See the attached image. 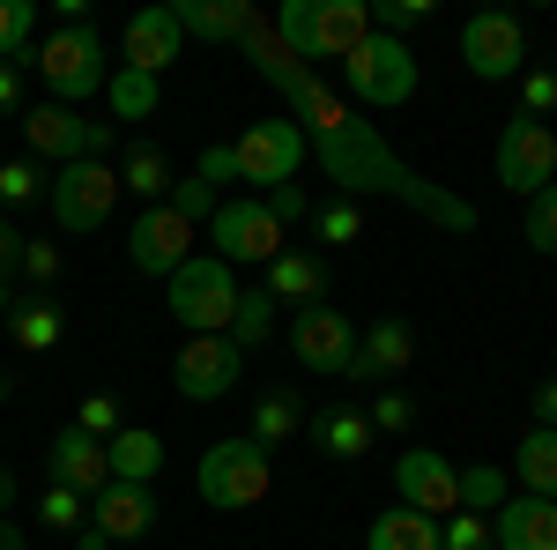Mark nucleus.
<instances>
[{
	"label": "nucleus",
	"mask_w": 557,
	"mask_h": 550,
	"mask_svg": "<svg viewBox=\"0 0 557 550\" xmlns=\"http://www.w3.org/2000/svg\"><path fill=\"white\" fill-rule=\"evenodd\" d=\"M268 216L283 223V231H298L305 216H312V201H305V186L290 179V186H268Z\"/></svg>",
	"instance_id": "49530a36"
},
{
	"label": "nucleus",
	"mask_w": 557,
	"mask_h": 550,
	"mask_svg": "<svg viewBox=\"0 0 557 550\" xmlns=\"http://www.w3.org/2000/svg\"><path fill=\"white\" fill-rule=\"evenodd\" d=\"M312 231H320V246H357V239H364V209L335 194L327 209H312Z\"/></svg>",
	"instance_id": "58836bf2"
},
{
	"label": "nucleus",
	"mask_w": 557,
	"mask_h": 550,
	"mask_svg": "<svg viewBox=\"0 0 557 550\" xmlns=\"http://www.w3.org/2000/svg\"><path fill=\"white\" fill-rule=\"evenodd\" d=\"M45 179H52V171H45L38 157H8V164H0V201H8V209H30V201H45Z\"/></svg>",
	"instance_id": "c9c22d12"
},
{
	"label": "nucleus",
	"mask_w": 557,
	"mask_h": 550,
	"mask_svg": "<svg viewBox=\"0 0 557 550\" xmlns=\"http://www.w3.org/2000/svg\"><path fill=\"white\" fill-rule=\"evenodd\" d=\"M8 335H15V350H30V357L60 350V335H67V313H60V297L23 291V305L8 313Z\"/></svg>",
	"instance_id": "a878e982"
},
{
	"label": "nucleus",
	"mask_w": 557,
	"mask_h": 550,
	"mask_svg": "<svg viewBox=\"0 0 557 550\" xmlns=\"http://www.w3.org/2000/svg\"><path fill=\"white\" fill-rule=\"evenodd\" d=\"M491 550H557V506L513 491L506 506L491 513Z\"/></svg>",
	"instance_id": "aec40b11"
},
{
	"label": "nucleus",
	"mask_w": 557,
	"mask_h": 550,
	"mask_svg": "<svg viewBox=\"0 0 557 550\" xmlns=\"http://www.w3.org/2000/svg\"><path fill=\"white\" fill-rule=\"evenodd\" d=\"M513 484L528 491V499H550V506H557V431H543V424H528V431H520Z\"/></svg>",
	"instance_id": "bb28decb"
},
{
	"label": "nucleus",
	"mask_w": 557,
	"mask_h": 550,
	"mask_svg": "<svg viewBox=\"0 0 557 550\" xmlns=\"http://www.w3.org/2000/svg\"><path fill=\"white\" fill-rule=\"evenodd\" d=\"M209 254L223 268H268L275 254H290V239H283V223L268 216V201L253 194H238V201H223L209 216Z\"/></svg>",
	"instance_id": "0eeeda50"
},
{
	"label": "nucleus",
	"mask_w": 557,
	"mask_h": 550,
	"mask_svg": "<svg viewBox=\"0 0 557 550\" xmlns=\"http://www.w3.org/2000/svg\"><path fill=\"white\" fill-rule=\"evenodd\" d=\"M364 417H372V439H380V431H386V439H401V431L417 424V402H409L401 387H380V402H372Z\"/></svg>",
	"instance_id": "a19ab883"
},
{
	"label": "nucleus",
	"mask_w": 557,
	"mask_h": 550,
	"mask_svg": "<svg viewBox=\"0 0 557 550\" xmlns=\"http://www.w3.org/2000/svg\"><path fill=\"white\" fill-rule=\"evenodd\" d=\"M120 417H127V410H120L112 394H83V410H75V431H89V439H112V431H120Z\"/></svg>",
	"instance_id": "c03bdc74"
},
{
	"label": "nucleus",
	"mask_w": 557,
	"mask_h": 550,
	"mask_svg": "<svg viewBox=\"0 0 557 550\" xmlns=\"http://www.w3.org/2000/svg\"><path fill=\"white\" fill-rule=\"evenodd\" d=\"M0 112L23 120V68H8V60H0Z\"/></svg>",
	"instance_id": "de8ad7c7"
},
{
	"label": "nucleus",
	"mask_w": 557,
	"mask_h": 550,
	"mask_svg": "<svg viewBox=\"0 0 557 550\" xmlns=\"http://www.w3.org/2000/svg\"><path fill=\"white\" fill-rule=\"evenodd\" d=\"M8 394H15V380H8V372H0V402H8Z\"/></svg>",
	"instance_id": "5fc2aeb1"
},
{
	"label": "nucleus",
	"mask_w": 557,
	"mask_h": 550,
	"mask_svg": "<svg viewBox=\"0 0 557 550\" xmlns=\"http://www.w3.org/2000/svg\"><path fill=\"white\" fill-rule=\"evenodd\" d=\"M238 268H223L215 254H194L178 268L172 283H164V305H172V320L186 335H231V320H238Z\"/></svg>",
	"instance_id": "f03ea898"
},
{
	"label": "nucleus",
	"mask_w": 557,
	"mask_h": 550,
	"mask_svg": "<svg viewBox=\"0 0 557 550\" xmlns=\"http://www.w3.org/2000/svg\"><path fill=\"white\" fill-rule=\"evenodd\" d=\"M343 83H349L357 105H372V112H401V105L417 97V52H409L401 38H386V30H372V38L343 60Z\"/></svg>",
	"instance_id": "423d86ee"
},
{
	"label": "nucleus",
	"mask_w": 557,
	"mask_h": 550,
	"mask_svg": "<svg viewBox=\"0 0 557 550\" xmlns=\"http://www.w3.org/2000/svg\"><path fill=\"white\" fill-rule=\"evenodd\" d=\"M172 15H178V38H201V45H238L253 30L246 0H172Z\"/></svg>",
	"instance_id": "412c9836"
},
{
	"label": "nucleus",
	"mask_w": 557,
	"mask_h": 550,
	"mask_svg": "<svg viewBox=\"0 0 557 550\" xmlns=\"http://www.w3.org/2000/svg\"><path fill=\"white\" fill-rule=\"evenodd\" d=\"M15 305H23V291H15V276H0V320H8Z\"/></svg>",
	"instance_id": "603ef678"
},
{
	"label": "nucleus",
	"mask_w": 557,
	"mask_h": 550,
	"mask_svg": "<svg viewBox=\"0 0 557 550\" xmlns=\"http://www.w3.org/2000/svg\"><path fill=\"white\" fill-rule=\"evenodd\" d=\"M312 38H320V52H312V60H349L357 45L372 38V8H364V0H320Z\"/></svg>",
	"instance_id": "393cba45"
},
{
	"label": "nucleus",
	"mask_w": 557,
	"mask_h": 550,
	"mask_svg": "<svg viewBox=\"0 0 557 550\" xmlns=\"http://www.w3.org/2000/svg\"><path fill=\"white\" fill-rule=\"evenodd\" d=\"M89 528L104 543H141L157 528V484H104L89 499Z\"/></svg>",
	"instance_id": "f3484780"
},
{
	"label": "nucleus",
	"mask_w": 557,
	"mask_h": 550,
	"mask_svg": "<svg viewBox=\"0 0 557 550\" xmlns=\"http://www.w3.org/2000/svg\"><path fill=\"white\" fill-rule=\"evenodd\" d=\"M194 239H201V231H194L172 201H157V209H141L127 223V260L141 268V276H164V283H172L178 268L194 260Z\"/></svg>",
	"instance_id": "ddd939ff"
},
{
	"label": "nucleus",
	"mask_w": 557,
	"mask_h": 550,
	"mask_svg": "<svg viewBox=\"0 0 557 550\" xmlns=\"http://www.w3.org/2000/svg\"><path fill=\"white\" fill-rule=\"evenodd\" d=\"M394 506L424 513V521H454L461 513V468L446 454H431V447H409L394 462Z\"/></svg>",
	"instance_id": "f8f14e48"
},
{
	"label": "nucleus",
	"mask_w": 557,
	"mask_h": 550,
	"mask_svg": "<svg viewBox=\"0 0 557 550\" xmlns=\"http://www.w3.org/2000/svg\"><path fill=\"white\" fill-rule=\"evenodd\" d=\"M417 365V328L401 320V313H386V320H372L364 335H357V365H349V380L372 387V380H401Z\"/></svg>",
	"instance_id": "a211bd4d"
},
{
	"label": "nucleus",
	"mask_w": 557,
	"mask_h": 550,
	"mask_svg": "<svg viewBox=\"0 0 557 550\" xmlns=\"http://www.w3.org/2000/svg\"><path fill=\"white\" fill-rule=\"evenodd\" d=\"M0 550H30V536H23L15 521H0Z\"/></svg>",
	"instance_id": "864d4df0"
},
{
	"label": "nucleus",
	"mask_w": 557,
	"mask_h": 550,
	"mask_svg": "<svg viewBox=\"0 0 557 550\" xmlns=\"http://www.w3.org/2000/svg\"><path fill=\"white\" fill-rule=\"evenodd\" d=\"M513 499V468H491V462H475V468H461V513H491Z\"/></svg>",
	"instance_id": "2f4dec72"
},
{
	"label": "nucleus",
	"mask_w": 557,
	"mask_h": 550,
	"mask_svg": "<svg viewBox=\"0 0 557 550\" xmlns=\"http://www.w3.org/2000/svg\"><path fill=\"white\" fill-rule=\"evenodd\" d=\"M45 462H52V484H67V491H83L97 499L104 484H112V462H104V439H89V431H52V447H45Z\"/></svg>",
	"instance_id": "6ab92c4d"
},
{
	"label": "nucleus",
	"mask_w": 557,
	"mask_h": 550,
	"mask_svg": "<svg viewBox=\"0 0 557 550\" xmlns=\"http://www.w3.org/2000/svg\"><path fill=\"white\" fill-rule=\"evenodd\" d=\"M268 335H275V297H268V291H238V320H231V342H238V350H260Z\"/></svg>",
	"instance_id": "f704fd0d"
},
{
	"label": "nucleus",
	"mask_w": 557,
	"mask_h": 550,
	"mask_svg": "<svg viewBox=\"0 0 557 550\" xmlns=\"http://www.w3.org/2000/svg\"><path fill=\"white\" fill-rule=\"evenodd\" d=\"M364 550H438V521L409 506H386L372 528H364Z\"/></svg>",
	"instance_id": "c85d7f7f"
},
{
	"label": "nucleus",
	"mask_w": 557,
	"mask_h": 550,
	"mask_svg": "<svg viewBox=\"0 0 557 550\" xmlns=\"http://www.w3.org/2000/svg\"><path fill=\"white\" fill-rule=\"evenodd\" d=\"M23 142L45 171L89 157V120H75V105H23Z\"/></svg>",
	"instance_id": "dca6fc26"
},
{
	"label": "nucleus",
	"mask_w": 557,
	"mask_h": 550,
	"mask_svg": "<svg viewBox=\"0 0 557 550\" xmlns=\"http://www.w3.org/2000/svg\"><path fill=\"white\" fill-rule=\"evenodd\" d=\"M290 357H298L305 372H320V380H349V365H357V328H349V313L335 297L298 305V320H290Z\"/></svg>",
	"instance_id": "1a4fd4ad"
},
{
	"label": "nucleus",
	"mask_w": 557,
	"mask_h": 550,
	"mask_svg": "<svg viewBox=\"0 0 557 550\" xmlns=\"http://www.w3.org/2000/svg\"><path fill=\"white\" fill-rule=\"evenodd\" d=\"M535 424H543V431H557V380L535 387Z\"/></svg>",
	"instance_id": "09e8293b"
},
{
	"label": "nucleus",
	"mask_w": 557,
	"mask_h": 550,
	"mask_svg": "<svg viewBox=\"0 0 557 550\" xmlns=\"http://www.w3.org/2000/svg\"><path fill=\"white\" fill-rule=\"evenodd\" d=\"M424 15H431V0H380V8H372V30L401 38V30H409V23H424Z\"/></svg>",
	"instance_id": "a18cd8bd"
},
{
	"label": "nucleus",
	"mask_w": 557,
	"mask_h": 550,
	"mask_svg": "<svg viewBox=\"0 0 557 550\" xmlns=\"http://www.w3.org/2000/svg\"><path fill=\"white\" fill-rule=\"evenodd\" d=\"M30 68H38V83L52 89V105L104 97V83H112V68H104V38H97L89 23H60L52 38H38Z\"/></svg>",
	"instance_id": "20e7f679"
},
{
	"label": "nucleus",
	"mask_w": 557,
	"mask_h": 550,
	"mask_svg": "<svg viewBox=\"0 0 557 550\" xmlns=\"http://www.w3.org/2000/svg\"><path fill=\"white\" fill-rule=\"evenodd\" d=\"M461 68L475 83H520L528 75V23L506 8H483L461 23Z\"/></svg>",
	"instance_id": "6e6552de"
},
{
	"label": "nucleus",
	"mask_w": 557,
	"mask_h": 550,
	"mask_svg": "<svg viewBox=\"0 0 557 550\" xmlns=\"http://www.w3.org/2000/svg\"><path fill=\"white\" fill-rule=\"evenodd\" d=\"M104 462H112V484H157L164 476V439L149 424H120L104 439Z\"/></svg>",
	"instance_id": "4be33fe9"
},
{
	"label": "nucleus",
	"mask_w": 557,
	"mask_h": 550,
	"mask_svg": "<svg viewBox=\"0 0 557 550\" xmlns=\"http://www.w3.org/2000/svg\"><path fill=\"white\" fill-rule=\"evenodd\" d=\"M520 112L550 127V112H557V68H528V75H520Z\"/></svg>",
	"instance_id": "79ce46f5"
},
{
	"label": "nucleus",
	"mask_w": 557,
	"mask_h": 550,
	"mask_svg": "<svg viewBox=\"0 0 557 550\" xmlns=\"http://www.w3.org/2000/svg\"><path fill=\"white\" fill-rule=\"evenodd\" d=\"M491 171H498V186L520 194V201H528V194H543V186L557 179V127L528 120V112L506 120V127H498V149H491Z\"/></svg>",
	"instance_id": "9d476101"
},
{
	"label": "nucleus",
	"mask_w": 557,
	"mask_h": 550,
	"mask_svg": "<svg viewBox=\"0 0 557 550\" xmlns=\"http://www.w3.org/2000/svg\"><path fill=\"white\" fill-rule=\"evenodd\" d=\"M15 268H23V283L30 291H52L60 283V239H23V254H15Z\"/></svg>",
	"instance_id": "ea45409f"
},
{
	"label": "nucleus",
	"mask_w": 557,
	"mask_h": 550,
	"mask_svg": "<svg viewBox=\"0 0 557 550\" xmlns=\"http://www.w3.org/2000/svg\"><path fill=\"white\" fill-rule=\"evenodd\" d=\"M178 15H172V0H157V8H134L127 15V30H120V68H134V75H157L164 83V68L178 60Z\"/></svg>",
	"instance_id": "2eb2a0df"
},
{
	"label": "nucleus",
	"mask_w": 557,
	"mask_h": 550,
	"mask_svg": "<svg viewBox=\"0 0 557 550\" xmlns=\"http://www.w3.org/2000/svg\"><path fill=\"white\" fill-rule=\"evenodd\" d=\"M15 254H23V231L0 223V276H15Z\"/></svg>",
	"instance_id": "8fccbe9b"
},
{
	"label": "nucleus",
	"mask_w": 557,
	"mask_h": 550,
	"mask_svg": "<svg viewBox=\"0 0 557 550\" xmlns=\"http://www.w3.org/2000/svg\"><path fill=\"white\" fill-rule=\"evenodd\" d=\"M104 105H112V120H149V112L164 105V83H157V75H134V68H120V75L104 83Z\"/></svg>",
	"instance_id": "c756f323"
},
{
	"label": "nucleus",
	"mask_w": 557,
	"mask_h": 550,
	"mask_svg": "<svg viewBox=\"0 0 557 550\" xmlns=\"http://www.w3.org/2000/svg\"><path fill=\"white\" fill-rule=\"evenodd\" d=\"M0 164H8V157H0Z\"/></svg>",
	"instance_id": "6e6d98bb"
},
{
	"label": "nucleus",
	"mask_w": 557,
	"mask_h": 550,
	"mask_svg": "<svg viewBox=\"0 0 557 550\" xmlns=\"http://www.w3.org/2000/svg\"><path fill=\"white\" fill-rule=\"evenodd\" d=\"M312 447L327 454V462H364L372 454V417L364 410H349V402H335V410H312Z\"/></svg>",
	"instance_id": "5701e85b"
},
{
	"label": "nucleus",
	"mask_w": 557,
	"mask_h": 550,
	"mask_svg": "<svg viewBox=\"0 0 557 550\" xmlns=\"http://www.w3.org/2000/svg\"><path fill=\"white\" fill-rule=\"evenodd\" d=\"M164 201H172V209L186 216L194 231H209V216L223 209V194H215L209 179H194V171H186V179H172V194H164Z\"/></svg>",
	"instance_id": "4c0bfd02"
},
{
	"label": "nucleus",
	"mask_w": 557,
	"mask_h": 550,
	"mask_svg": "<svg viewBox=\"0 0 557 550\" xmlns=\"http://www.w3.org/2000/svg\"><path fill=\"white\" fill-rule=\"evenodd\" d=\"M172 179H178V171H172V157H164L157 142H134L127 157H120V186H127V194H141L149 209L172 194Z\"/></svg>",
	"instance_id": "cd10ccee"
},
{
	"label": "nucleus",
	"mask_w": 557,
	"mask_h": 550,
	"mask_svg": "<svg viewBox=\"0 0 557 550\" xmlns=\"http://www.w3.org/2000/svg\"><path fill=\"white\" fill-rule=\"evenodd\" d=\"M438 550H491V521H483V513H454V521H438Z\"/></svg>",
	"instance_id": "37998d69"
},
{
	"label": "nucleus",
	"mask_w": 557,
	"mask_h": 550,
	"mask_svg": "<svg viewBox=\"0 0 557 550\" xmlns=\"http://www.w3.org/2000/svg\"><path fill=\"white\" fill-rule=\"evenodd\" d=\"M238 365H246V350L231 335H186L172 357V387L186 402H223L238 387Z\"/></svg>",
	"instance_id": "4468645a"
},
{
	"label": "nucleus",
	"mask_w": 557,
	"mask_h": 550,
	"mask_svg": "<svg viewBox=\"0 0 557 550\" xmlns=\"http://www.w3.org/2000/svg\"><path fill=\"white\" fill-rule=\"evenodd\" d=\"M238 52H246L260 75L290 97V120H298V134H305V157L335 179V194H343V201L386 194V201L417 209L424 223H438V231H475L469 201H461V194H446L438 179H424L417 164H401L380 134H372V120H357V105H349V97H335V89L320 83L298 52H283V38L268 30V15H253V30L238 38Z\"/></svg>",
	"instance_id": "f257e3e1"
},
{
	"label": "nucleus",
	"mask_w": 557,
	"mask_h": 550,
	"mask_svg": "<svg viewBox=\"0 0 557 550\" xmlns=\"http://www.w3.org/2000/svg\"><path fill=\"white\" fill-rule=\"evenodd\" d=\"M194 491H201L215 513H246L275 491V462H268V447L246 439V431H238V439H215L209 454H201V468H194Z\"/></svg>",
	"instance_id": "7ed1b4c3"
},
{
	"label": "nucleus",
	"mask_w": 557,
	"mask_h": 550,
	"mask_svg": "<svg viewBox=\"0 0 557 550\" xmlns=\"http://www.w3.org/2000/svg\"><path fill=\"white\" fill-rule=\"evenodd\" d=\"M260 291L275 297V305H320V297H327V260L290 246V254L268 260V283H260Z\"/></svg>",
	"instance_id": "b1692460"
},
{
	"label": "nucleus",
	"mask_w": 557,
	"mask_h": 550,
	"mask_svg": "<svg viewBox=\"0 0 557 550\" xmlns=\"http://www.w3.org/2000/svg\"><path fill=\"white\" fill-rule=\"evenodd\" d=\"M8 506H15V468L0 462V521H8Z\"/></svg>",
	"instance_id": "3c124183"
},
{
	"label": "nucleus",
	"mask_w": 557,
	"mask_h": 550,
	"mask_svg": "<svg viewBox=\"0 0 557 550\" xmlns=\"http://www.w3.org/2000/svg\"><path fill=\"white\" fill-rule=\"evenodd\" d=\"M120 194H127L120 186V164H97V157H75V164H60L45 179V209H52L60 231H75V239L104 231L112 209H120Z\"/></svg>",
	"instance_id": "39448f33"
},
{
	"label": "nucleus",
	"mask_w": 557,
	"mask_h": 550,
	"mask_svg": "<svg viewBox=\"0 0 557 550\" xmlns=\"http://www.w3.org/2000/svg\"><path fill=\"white\" fill-rule=\"evenodd\" d=\"M223 149H231V171L253 179V186H290L298 164H305L298 120H260V127H246L238 142H223Z\"/></svg>",
	"instance_id": "9b49d317"
},
{
	"label": "nucleus",
	"mask_w": 557,
	"mask_h": 550,
	"mask_svg": "<svg viewBox=\"0 0 557 550\" xmlns=\"http://www.w3.org/2000/svg\"><path fill=\"white\" fill-rule=\"evenodd\" d=\"M38 52V0H0V60H30Z\"/></svg>",
	"instance_id": "473e14b6"
},
{
	"label": "nucleus",
	"mask_w": 557,
	"mask_h": 550,
	"mask_svg": "<svg viewBox=\"0 0 557 550\" xmlns=\"http://www.w3.org/2000/svg\"><path fill=\"white\" fill-rule=\"evenodd\" d=\"M38 521L52 528V536H83V528H89V499H83V491H67V484H52V491L38 499Z\"/></svg>",
	"instance_id": "e433bc0d"
},
{
	"label": "nucleus",
	"mask_w": 557,
	"mask_h": 550,
	"mask_svg": "<svg viewBox=\"0 0 557 550\" xmlns=\"http://www.w3.org/2000/svg\"><path fill=\"white\" fill-rule=\"evenodd\" d=\"M520 239H528V254L557 260V179L543 194H528V216H520Z\"/></svg>",
	"instance_id": "72a5a7b5"
},
{
	"label": "nucleus",
	"mask_w": 557,
	"mask_h": 550,
	"mask_svg": "<svg viewBox=\"0 0 557 550\" xmlns=\"http://www.w3.org/2000/svg\"><path fill=\"white\" fill-rule=\"evenodd\" d=\"M305 417H312V410H298V394H290V387H268V394H260V410H253V431H246V439L275 447V439H290Z\"/></svg>",
	"instance_id": "7c9ffc66"
}]
</instances>
